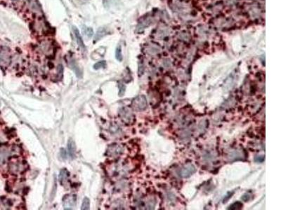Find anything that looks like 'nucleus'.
<instances>
[{"instance_id": "1", "label": "nucleus", "mask_w": 281, "mask_h": 210, "mask_svg": "<svg viewBox=\"0 0 281 210\" xmlns=\"http://www.w3.org/2000/svg\"><path fill=\"white\" fill-rule=\"evenodd\" d=\"M148 107L147 99L144 95H139L132 102V107L135 111H144Z\"/></svg>"}, {"instance_id": "2", "label": "nucleus", "mask_w": 281, "mask_h": 210, "mask_svg": "<svg viewBox=\"0 0 281 210\" xmlns=\"http://www.w3.org/2000/svg\"><path fill=\"white\" fill-rule=\"evenodd\" d=\"M77 203V196L75 194L66 195L63 199V206L65 209H73Z\"/></svg>"}, {"instance_id": "3", "label": "nucleus", "mask_w": 281, "mask_h": 210, "mask_svg": "<svg viewBox=\"0 0 281 210\" xmlns=\"http://www.w3.org/2000/svg\"><path fill=\"white\" fill-rule=\"evenodd\" d=\"M196 168L193 164H186L180 169L178 175L183 178H188L195 172Z\"/></svg>"}, {"instance_id": "4", "label": "nucleus", "mask_w": 281, "mask_h": 210, "mask_svg": "<svg viewBox=\"0 0 281 210\" xmlns=\"http://www.w3.org/2000/svg\"><path fill=\"white\" fill-rule=\"evenodd\" d=\"M68 155L70 158L74 159L76 156V147L75 142L72 139H69L68 142Z\"/></svg>"}, {"instance_id": "5", "label": "nucleus", "mask_w": 281, "mask_h": 210, "mask_svg": "<svg viewBox=\"0 0 281 210\" xmlns=\"http://www.w3.org/2000/svg\"><path fill=\"white\" fill-rule=\"evenodd\" d=\"M10 63V55L6 51L0 52V65L6 66Z\"/></svg>"}, {"instance_id": "6", "label": "nucleus", "mask_w": 281, "mask_h": 210, "mask_svg": "<svg viewBox=\"0 0 281 210\" xmlns=\"http://www.w3.org/2000/svg\"><path fill=\"white\" fill-rule=\"evenodd\" d=\"M73 30L74 33H75V37H76V39H77V42H78V45L80 46V47L81 48L82 51H85L86 48H85V46H84V43H83L82 38V37H81V35L80 34V32H79V30L77 29L75 27H73Z\"/></svg>"}, {"instance_id": "7", "label": "nucleus", "mask_w": 281, "mask_h": 210, "mask_svg": "<svg viewBox=\"0 0 281 210\" xmlns=\"http://www.w3.org/2000/svg\"><path fill=\"white\" fill-rule=\"evenodd\" d=\"M121 119L125 122H129L130 119L132 118V114L127 109H122L120 112Z\"/></svg>"}, {"instance_id": "8", "label": "nucleus", "mask_w": 281, "mask_h": 210, "mask_svg": "<svg viewBox=\"0 0 281 210\" xmlns=\"http://www.w3.org/2000/svg\"><path fill=\"white\" fill-rule=\"evenodd\" d=\"M68 176H69V172L67 170H65V169H63V170H61V172L59 175V181L63 186L64 185V184L66 182Z\"/></svg>"}, {"instance_id": "9", "label": "nucleus", "mask_w": 281, "mask_h": 210, "mask_svg": "<svg viewBox=\"0 0 281 210\" xmlns=\"http://www.w3.org/2000/svg\"><path fill=\"white\" fill-rule=\"evenodd\" d=\"M107 33H108V32H107L106 28L101 27L100 29H99L98 31H97L96 36H95V38H94V39H95L96 41L100 40L101 38H103L104 36H106L107 34Z\"/></svg>"}, {"instance_id": "10", "label": "nucleus", "mask_w": 281, "mask_h": 210, "mask_svg": "<svg viewBox=\"0 0 281 210\" xmlns=\"http://www.w3.org/2000/svg\"><path fill=\"white\" fill-rule=\"evenodd\" d=\"M89 208H90V200H89V199L87 197H85V198L83 199L82 204L81 206V209L87 210L89 209Z\"/></svg>"}, {"instance_id": "11", "label": "nucleus", "mask_w": 281, "mask_h": 210, "mask_svg": "<svg viewBox=\"0 0 281 210\" xmlns=\"http://www.w3.org/2000/svg\"><path fill=\"white\" fill-rule=\"evenodd\" d=\"M115 58L120 62H121L122 60V49L120 46H118L117 47L115 50Z\"/></svg>"}, {"instance_id": "12", "label": "nucleus", "mask_w": 281, "mask_h": 210, "mask_svg": "<svg viewBox=\"0 0 281 210\" xmlns=\"http://www.w3.org/2000/svg\"><path fill=\"white\" fill-rule=\"evenodd\" d=\"M11 1L14 6L19 7V8H22L25 4L24 0H11Z\"/></svg>"}, {"instance_id": "13", "label": "nucleus", "mask_w": 281, "mask_h": 210, "mask_svg": "<svg viewBox=\"0 0 281 210\" xmlns=\"http://www.w3.org/2000/svg\"><path fill=\"white\" fill-rule=\"evenodd\" d=\"M106 62L105 61H101V62H99L96 63L95 65L94 66V70H99V69L101 68H104L106 67Z\"/></svg>"}, {"instance_id": "14", "label": "nucleus", "mask_w": 281, "mask_h": 210, "mask_svg": "<svg viewBox=\"0 0 281 210\" xmlns=\"http://www.w3.org/2000/svg\"><path fill=\"white\" fill-rule=\"evenodd\" d=\"M84 34H85L86 36H87L88 38H91V37H92V35H93V30L92 29H91V28H89V27H86L85 30H84Z\"/></svg>"}, {"instance_id": "15", "label": "nucleus", "mask_w": 281, "mask_h": 210, "mask_svg": "<svg viewBox=\"0 0 281 210\" xmlns=\"http://www.w3.org/2000/svg\"><path fill=\"white\" fill-rule=\"evenodd\" d=\"M242 207V204L241 203H240V202H236V203H234L232 204L231 206H230V209H241V207Z\"/></svg>"}, {"instance_id": "16", "label": "nucleus", "mask_w": 281, "mask_h": 210, "mask_svg": "<svg viewBox=\"0 0 281 210\" xmlns=\"http://www.w3.org/2000/svg\"><path fill=\"white\" fill-rule=\"evenodd\" d=\"M56 187H57V186H56V179H55L54 184H53V190H52V195H51V196H52V198L55 196V193H56Z\"/></svg>"}, {"instance_id": "17", "label": "nucleus", "mask_w": 281, "mask_h": 210, "mask_svg": "<svg viewBox=\"0 0 281 210\" xmlns=\"http://www.w3.org/2000/svg\"><path fill=\"white\" fill-rule=\"evenodd\" d=\"M125 92V87L124 86H122V87H120V92H119V95L120 96H123V95Z\"/></svg>"}, {"instance_id": "18", "label": "nucleus", "mask_w": 281, "mask_h": 210, "mask_svg": "<svg viewBox=\"0 0 281 210\" xmlns=\"http://www.w3.org/2000/svg\"><path fill=\"white\" fill-rule=\"evenodd\" d=\"M256 158H258V160H255V161H256V162L262 163L263 161L264 160V156H259H259H258V157Z\"/></svg>"}]
</instances>
